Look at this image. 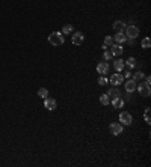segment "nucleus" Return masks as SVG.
Wrapping results in <instances>:
<instances>
[{"label":"nucleus","instance_id":"f257e3e1","mask_svg":"<svg viewBox=\"0 0 151 167\" xmlns=\"http://www.w3.org/2000/svg\"><path fill=\"white\" fill-rule=\"evenodd\" d=\"M48 42L51 44V45H54V47H58V45H62L64 41H65V38H64V35H62V32H53V33H50L48 35Z\"/></svg>","mask_w":151,"mask_h":167},{"label":"nucleus","instance_id":"f03ea898","mask_svg":"<svg viewBox=\"0 0 151 167\" xmlns=\"http://www.w3.org/2000/svg\"><path fill=\"white\" fill-rule=\"evenodd\" d=\"M125 36H127V39H136L139 36V27L138 26H125Z\"/></svg>","mask_w":151,"mask_h":167},{"label":"nucleus","instance_id":"7ed1b4c3","mask_svg":"<svg viewBox=\"0 0 151 167\" xmlns=\"http://www.w3.org/2000/svg\"><path fill=\"white\" fill-rule=\"evenodd\" d=\"M136 90H138V92L141 93V96H144V98H148L151 95V87L145 83H138L136 84Z\"/></svg>","mask_w":151,"mask_h":167},{"label":"nucleus","instance_id":"20e7f679","mask_svg":"<svg viewBox=\"0 0 151 167\" xmlns=\"http://www.w3.org/2000/svg\"><path fill=\"white\" fill-rule=\"evenodd\" d=\"M133 122V118L128 112H121L119 113V124L121 125H132Z\"/></svg>","mask_w":151,"mask_h":167},{"label":"nucleus","instance_id":"39448f33","mask_svg":"<svg viewBox=\"0 0 151 167\" xmlns=\"http://www.w3.org/2000/svg\"><path fill=\"white\" fill-rule=\"evenodd\" d=\"M111 53H112L113 57H119V56L124 53V48H122L121 44H115V42H113L112 45H111Z\"/></svg>","mask_w":151,"mask_h":167},{"label":"nucleus","instance_id":"423d86ee","mask_svg":"<svg viewBox=\"0 0 151 167\" xmlns=\"http://www.w3.org/2000/svg\"><path fill=\"white\" fill-rule=\"evenodd\" d=\"M109 129H111V132H112L113 135H119V134L124 132V128H122V125H121L119 122H113V124H111Z\"/></svg>","mask_w":151,"mask_h":167},{"label":"nucleus","instance_id":"0eeeda50","mask_svg":"<svg viewBox=\"0 0 151 167\" xmlns=\"http://www.w3.org/2000/svg\"><path fill=\"white\" fill-rule=\"evenodd\" d=\"M71 41L74 45H82L85 41V35L82 32H73V36H71Z\"/></svg>","mask_w":151,"mask_h":167},{"label":"nucleus","instance_id":"6e6552de","mask_svg":"<svg viewBox=\"0 0 151 167\" xmlns=\"http://www.w3.org/2000/svg\"><path fill=\"white\" fill-rule=\"evenodd\" d=\"M44 107H45L47 110L53 112V110L58 107V102H56V99H53V98H44Z\"/></svg>","mask_w":151,"mask_h":167},{"label":"nucleus","instance_id":"1a4fd4ad","mask_svg":"<svg viewBox=\"0 0 151 167\" xmlns=\"http://www.w3.org/2000/svg\"><path fill=\"white\" fill-rule=\"evenodd\" d=\"M136 84H138V82H135L133 78H128V80L124 83V87H125V90H127L128 93H133V92L136 90Z\"/></svg>","mask_w":151,"mask_h":167},{"label":"nucleus","instance_id":"9d476101","mask_svg":"<svg viewBox=\"0 0 151 167\" xmlns=\"http://www.w3.org/2000/svg\"><path fill=\"white\" fill-rule=\"evenodd\" d=\"M109 82H111L113 86H116V87H118L119 84H122V82H124V77H122L119 72H116V74H113L112 77L109 78Z\"/></svg>","mask_w":151,"mask_h":167},{"label":"nucleus","instance_id":"9b49d317","mask_svg":"<svg viewBox=\"0 0 151 167\" xmlns=\"http://www.w3.org/2000/svg\"><path fill=\"white\" fill-rule=\"evenodd\" d=\"M107 71H109V65H107V62H100V63L97 65V72H98L100 75H106Z\"/></svg>","mask_w":151,"mask_h":167},{"label":"nucleus","instance_id":"f8f14e48","mask_svg":"<svg viewBox=\"0 0 151 167\" xmlns=\"http://www.w3.org/2000/svg\"><path fill=\"white\" fill-rule=\"evenodd\" d=\"M127 41V36H125V33L124 32H116V35H115V38H113V42H116V44H122V42Z\"/></svg>","mask_w":151,"mask_h":167},{"label":"nucleus","instance_id":"ddd939ff","mask_svg":"<svg viewBox=\"0 0 151 167\" xmlns=\"http://www.w3.org/2000/svg\"><path fill=\"white\" fill-rule=\"evenodd\" d=\"M107 96H109V99H113V98H116V96H121V92H119V89H118L116 86H113L112 89H109Z\"/></svg>","mask_w":151,"mask_h":167},{"label":"nucleus","instance_id":"4468645a","mask_svg":"<svg viewBox=\"0 0 151 167\" xmlns=\"http://www.w3.org/2000/svg\"><path fill=\"white\" fill-rule=\"evenodd\" d=\"M122 105H124V99H122L121 96H116V98H113L112 99L113 109H122Z\"/></svg>","mask_w":151,"mask_h":167},{"label":"nucleus","instance_id":"2eb2a0df","mask_svg":"<svg viewBox=\"0 0 151 167\" xmlns=\"http://www.w3.org/2000/svg\"><path fill=\"white\" fill-rule=\"evenodd\" d=\"M124 66H127L128 69H135L136 68V59L135 57H128L127 60H124Z\"/></svg>","mask_w":151,"mask_h":167},{"label":"nucleus","instance_id":"dca6fc26","mask_svg":"<svg viewBox=\"0 0 151 167\" xmlns=\"http://www.w3.org/2000/svg\"><path fill=\"white\" fill-rule=\"evenodd\" d=\"M113 29H115L116 32H122V30L125 29V23L121 21V20H116V21L113 23Z\"/></svg>","mask_w":151,"mask_h":167},{"label":"nucleus","instance_id":"f3484780","mask_svg":"<svg viewBox=\"0 0 151 167\" xmlns=\"http://www.w3.org/2000/svg\"><path fill=\"white\" fill-rule=\"evenodd\" d=\"M113 68H115L116 72H121V71L124 69V60H121V59L113 60Z\"/></svg>","mask_w":151,"mask_h":167},{"label":"nucleus","instance_id":"a211bd4d","mask_svg":"<svg viewBox=\"0 0 151 167\" xmlns=\"http://www.w3.org/2000/svg\"><path fill=\"white\" fill-rule=\"evenodd\" d=\"M74 32V27L71 26V24H65L64 27H62V35H70V33H73Z\"/></svg>","mask_w":151,"mask_h":167},{"label":"nucleus","instance_id":"6ab92c4d","mask_svg":"<svg viewBox=\"0 0 151 167\" xmlns=\"http://www.w3.org/2000/svg\"><path fill=\"white\" fill-rule=\"evenodd\" d=\"M132 78L135 82H141L144 78V72L142 71H136V72H132Z\"/></svg>","mask_w":151,"mask_h":167},{"label":"nucleus","instance_id":"aec40b11","mask_svg":"<svg viewBox=\"0 0 151 167\" xmlns=\"http://www.w3.org/2000/svg\"><path fill=\"white\" fill-rule=\"evenodd\" d=\"M141 45H142V48H145V50L150 48L151 47V39L148 38V36H145V38L142 39V42H141Z\"/></svg>","mask_w":151,"mask_h":167},{"label":"nucleus","instance_id":"412c9836","mask_svg":"<svg viewBox=\"0 0 151 167\" xmlns=\"http://www.w3.org/2000/svg\"><path fill=\"white\" fill-rule=\"evenodd\" d=\"M38 96H41L42 99H44V98H47V96H48V90H47L45 87H41V89L38 90Z\"/></svg>","mask_w":151,"mask_h":167},{"label":"nucleus","instance_id":"4be33fe9","mask_svg":"<svg viewBox=\"0 0 151 167\" xmlns=\"http://www.w3.org/2000/svg\"><path fill=\"white\" fill-rule=\"evenodd\" d=\"M100 102H101L103 105H107V104H109V96H107V93L100 95Z\"/></svg>","mask_w":151,"mask_h":167},{"label":"nucleus","instance_id":"5701e85b","mask_svg":"<svg viewBox=\"0 0 151 167\" xmlns=\"http://www.w3.org/2000/svg\"><path fill=\"white\" fill-rule=\"evenodd\" d=\"M107 82H109V78H107V77L100 75V78H98V84H100V86H106V84H107Z\"/></svg>","mask_w":151,"mask_h":167},{"label":"nucleus","instance_id":"b1692460","mask_svg":"<svg viewBox=\"0 0 151 167\" xmlns=\"http://www.w3.org/2000/svg\"><path fill=\"white\" fill-rule=\"evenodd\" d=\"M144 119H145V122L150 125L151 121H150V107L148 109H145V113H144Z\"/></svg>","mask_w":151,"mask_h":167},{"label":"nucleus","instance_id":"393cba45","mask_svg":"<svg viewBox=\"0 0 151 167\" xmlns=\"http://www.w3.org/2000/svg\"><path fill=\"white\" fill-rule=\"evenodd\" d=\"M113 56H112V53L111 51H107V50H104V53H103V59L104 60H111Z\"/></svg>","mask_w":151,"mask_h":167},{"label":"nucleus","instance_id":"a878e982","mask_svg":"<svg viewBox=\"0 0 151 167\" xmlns=\"http://www.w3.org/2000/svg\"><path fill=\"white\" fill-rule=\"evenodd\" d=\"M112 44H113V38H112V36H106V38H104V45H106V47H111Z\"/></svg>","mask_w":151,"mask_h":167},{"label":"nucleus","instance_id":"bb28decb","mask_svg":"<svg viewBox=\"0 0 151 167\" xmlns=\"http://www.w3.org/2000/svg\"><path fill=\"white\" fill-rule=\"evenodd\" d=\"M130 71H132V69H127L125 74H124L122 77H124V78H132V72H130Z\"/></svg>","mask_w":151,"mask_h":167},{"label":"nucleus","instance_id":"cd10ccee","mask_svg":"<svg viewBox=\"0 0 151 167\" xmlns=\"http://www.w3.org/2000/svg\"><path fill=\"white\" fill-rule=\"evenodd\" d=\"M145 84H148V86H151V77L148 75L147 78H145Z\"/></svg>","mask_w":151,"mask_h":167}]
</instances>
